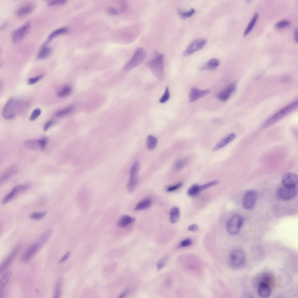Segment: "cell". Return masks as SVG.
Returning a JSON list of instances; mask_svg holds the SVG:
<instances>
[{"mask_svg": "<svg viewBox=\"0 0 298 298\" xmlns=\"http://www.w3.org/2000/svg\"><path fill=\"white\" fill-rule=\"evenodd\" d=\"M153 54L154 58L148 61L147 65L154 76L157 79L161 80L164 75V55L156 51Z\"/></svg>", "mask_w": 298, "mask_h": 298, "instance_id": "1", "label": "cell"}, {"mask_svg": "<svg viewBox=\"0 0 298 298\" xmlns=\"http://www.w3.org/2000/svg\"><path fill=\"white\" fill-rule=\"evenodd\" d=\"M22 106V103L19 100L14 98H10L7 102L3 109V117L7 120L14 118L21 111Z\"/></svg>", "mask_w": 298, "mask_h": 298, "instance_id": "2", "label": "cell"}, {"mask_svg": "<svg viewBox=\"0 0 298 298\" xmlns=\"http://www.w3.org/2000/svg\"><path fill=\"white\" fill-rule=\"evenodd\" d=\"M298 101H296L282 109L268 119L262 125V128H266L280 120L295 110L298 107Z\"/></svg>", "mask_w": 298, "mask_h": 298, "instance_id": "3", "label": "cell"}, {"mask_svg": "<svg viewBox=\"0 0 298 298\" xmlns=\"http://www.w3.org/2000/svg\"><path fill=\"white\" fill-rule=\"evenodd\" d=\"M246 258L245 253L243 250L239 248H234L229 252V265L233 268H240L244 264Z\"/></svg>", "mask_w": 298, "mask_h": 298, "instance_id": "4", "label": "cell"}, {"mask_svg": "<svg viewBox=\"0 0 298 298\" xmlns=\"http://www.w3.org/2000/svg\"><path fill=\"white\" fill-rule=\"evenodd\" d=\"M147 57V53L142 47L138 48L132 57L124 68L125 71H128L143 62Z\"/></svg>", "mask_w": 298, "mask_h": 298, "instance_id": "5", "label": "cell"}, {"mask_svg": "<svg viewBox=\"0 0 298 298\" xmlns=\"http://www.w3.org/2000/svg\"><path fill=\"white\" fill-rule=\"evenodd\" d=\"M244 219L239 214H234L228 221L226 228L228 232L232 235L237 234L240 231L242 224Z\"/></svg>", "mask_w": 298, "mask_h": 298, "instance_id": "6", "label": "cell"}, {"mask_svg": "<svg viewBox=\"0 0 298 298\" xmlns=\"http://www.w3.org/2000/svg\"><path fill=\"white\" fill-rule=\"evenodd\" d=\"M31 24L29 21L14 31L12 34V40L14 43L17 44L22 41L30 31Z\"/></svg>", "mask_w": 298, "mask_h": 298, "instance_id": "7", "label": "cell"}, {"mask_svg": "<svg viewBox=\"0 0 298 298\" xmlns=\"http://www.w3.org/2000/svg\"><path fill=\"white\" fill-rule=\"evenodd\" d=\"M297 193V189L296 187L289 188L283 186L278 189L276 195L278 198L280 200L288 201L295 198Z\"/></svg>", "mask_w": 298, "mask_h": 298, "instance_id": "8", "label": "cell"}, {"mask_svg": "<svg viewBox=\"0 0 298 298\" xmlns=\"http://www.w3.org/2000/svg\"><path fill=\"white\" fill-rule=\"evenodd\" d=\"M207 40L204 39L198 38L194 40L188 46L183 53L185 57L188 56L195 52L201 49L205 46Z\"/></svg>", "mask_w": 298, "mask_h": 298, "instance_id": "9", "label": "cell"}, {"mask_svg": "<svg viewBox=\"0 0 298 298\" xmlns=\"http://www.w3.org/2000/svg\"><path fill=\"white\" fill-rule=\"evenodd\" d=\"M257 193L253 190L247 191L244 196L243 205L244 207L247 210H251L254 207L257 198Z\"/></svg>", "mask_w": 298, "mask_h": 298, "instance_id": "10", "label": "cell"}, {"mask_svg": "<svg viewBox=\"0 0 298 298\" xmlns=\"http://www.w3.org/2000/svg\"><path fill=\"white\" fill-rule=\"evenodd\" d=\"M47 139L45 137L40 139L28 140L25 141L24 146L26 148L32 150H42L45 147Z\"/></svg>", "mask_w": 298, "mask_h": 298, "instance_id": "11", "label": "cell"}, {"mask_svg": "<svg viewBox=\"0 0 298 298\" xmlns=\"http://www.w3.org/2000/svg\"><path fill=\"white\" fill-rule=\"evenodd\" d=\"M281 181L283 186L289 188L296 187L298 182V177L295 173H289L282 177Z\"/></svg>", "mask_w": 298, "mask_h": 298, "instance_id": "12", "label": "cell"}, {"mask_svg": "<svg viewBox=\"0 0 298 298\" xmlns=\"http://www.w3.org/2000/svg\"><path fill=\"white\" fill-rule=\"evenodd\" d=\"M210 91L209 89L201 90L196 87L192 88L190 90L189 94V101L190 102L195 101L206 95L209 93Z\"/></svg>", "mask_w": 298, "mask_h": 298, "instance_id": "13", "label": "cell"}, {"mask_svg": "<svg viewBox=\"0 0 298 298\" xmlns=\"http://www.w3.org/2000/svg\"><path fill=\"white\" fill-rule=\"evenodd\" d=\"M236 84L233 83L226 87L217 94L218 98L222 101H225L229 97L231 93L236 89Z\"/></svg>", "mask_w": 298, "mask_h": 298, "instance_id": "14", "label": "cell"}, {"mask_svg": "<svg viewBox=\"0 0 298 298\" xmlns=\"http://www.w3.org/2000/svg\"><path fill=\"white\" fill-rule=\"evenodd\" d=\"M236 134L232 133L224 136L214 146L212 149L213 151H215L221 149L232 141L236 137Z\"/></svg>", "mask_w": 298, "mask_h": 298, "instance_id": "15", "label": "cell"}, {"mask_svg": "<svg viewBox=\"0 0 298 298\" xmlns=\"http://www.w3.org/2000/svg\"><path fill=\"white\" fill-rule=\"evenodd\" d=\"M19 249V246H17L15 248L5 259L0 265V274L6 269L13 260L17 255Z\"/></svg>", "mask_w": 298, "mask_h": 298, "instance_id": "16", "label": "cell"}, {"mask_svg": "<svg viewBox=\"0 0 298 298\" xmlns=\"http://www.w3.org/2000/svg\"><path fill=\"white\" fill-rule=\"evenodd\" d=\"M257 291L259 296L262 298L269 297L271 293L269 285L264 283H259Z\"/></svg>", "mask_w": 298, "mask_h": 298, "instance_id": "17", "label": "cell"}, {"mask_svg": "<svg viewBox=\"0 0 298 298\" xmlns=\"http://www.w3.org/2000/svg\"><path fill=\"white\" fill-rule=\"evenodd\" d=\"M34 8V6L33 4H26L20 7L16 10V15L19 17L25 16L32 12Z\"/></svg>", "mask_w": 298, "mask_h": 298, "instance_id": "18", "label": "cell"}, {"mask_svg": "<svg viewBox=\"0 0 298 298\" xmlns=\"http://www.w3.org/2000/svg\"><path fill=\"white\" fill-rule=\"evenodd\" d=\"M40 249L35 242L24 253L22 257V260L27 261L32 258Z\"/></svg>", "mask_w": 298, "mask_h": 298, "instance_id": "19", "label": "cell"}, {"mask_svg": "<svg viewBox=\"0 0 298 298\" xmlns=\"http://www.w3.org/2000/svg\"><path fill=\"white\" fill-rule=\"evenodd\" d=\"M52 233L51 229L46 230L42 233L38 239L35 242L38 248L40 249L46 243L48 240Z\"/></svg>", "mask_w": 298, "mask_h": 298, "instance_id": "20", "label": "cell"}, {"mask_svg": "<svg viewBox=\"0 0 298 298\" xmlns=\"http://www.w3.org/2000/svg\"><path fill=\"white\" fill-rule=\"evenodd\" d=\"M68 30L66 27H63L58 29L52 32L49 36L47 40L43 44L41 47L46 46L52 40L61 34L65 33Z\"/></svg>", "mask_w": 298, "mask_h": 298, "instance_id": "21", "label": "cell"}, {"mask_svg": "<svg viewBox=\"0 0 298 298\" xmlns=\"http://www.w3.org/2000/svg\"><path fill=\"white\" fill-rule=\"evenodd\" d=\"M152 201L150 197L142 199L136 205L134 208L135 210H143L149 207L151 205Z\"/></svg>", "mask_w": 298, "mask_h": 298, "instance_id": "22", "label": "cell"}, {"mask_svg": "<svg viewBox=\"0 0 298 298\" xmlns=\"http://www.w3.org/2000/svg\"><path fill=\"white\" fill-rule=\"evenodd\" d=\"M52 50L51 48L46 46L41 47L40 50L38 53L37 57L39 59H44L49 57L51 54Z\"/></svg>", "mask_w": 298, "mask_h": 298, "instance_id": "23", "label": "cell"}, {"mask_svg": "<svg viewBox=\"0 0 298 298\" xmlns=\"http://www.w3.org/2000/svg\"><path fill=\"white\" fill-rule=\"evenodd\" d=\"M220 63L219 60L216 58L210 59L200 69L201 70H212L216 69Z\"/></svg>", "mask_w": 298, "mask_h": 298, "instance_id": "24", "label": "cell"}, {"mask_svg": "<svg viewBox=\"0 0 298 298\" xmlns=\"http://www.w3.org/2000/svg\"><path fill=\"white\" fill-rule=\"evenodd\" d=\"M16 168L15 166H11L3 174L0 178L1 184L6 181L16 172Z\"/></svg>", "mask_w": 298, "mask_h": 298, "instance_id": "25", "label": "cell"}, {"mask_svg": "<svg viewBox=\"0 0 298 298\" xmlns=\"http://www.w3.org/2000/svg\"><path fill=\"white\" fill-rule=\"evenodd\" d=\"M135 220L134 218L128 215H124L122 216L119 220L117 222V225L120 227H124L134 222Z\"/></svg>", "mask_w": 298, "mask_h": 298, "instance_id": "26", "label": "cell"}, {"mask_svg": "<svg viewBox=\"0 0 298 298\" xmlns=\"http://www.w3.org/2000/svg\"><path fill=\"white\" fill-rule=\"evenodd\" d=\"M12 276V273L10 271H8L2 276L0 280V293L4 289L10 280Z\"/></svg>", "mask_w": 298, "mask_h": 298, "instance_id": "27", "label": "cell"}, {"mask_svg": "<svg viewBox=\"0 0 298 298\" xmlns=\"http://www.w3.org/2000/svg\"><path fill=\"white\" fill-rule=\"evenodd\" d=\"M20 189L19 185L14 187L11 191L7 194L3 198L2 201V204H5L10 201L18 192L22 191Z\"/></svg>", "mask_w": 298, "mask_h": 298, "instance_id": "28", "label": "cell"}, {"mask_svg": "<svg viewBox=\"0 0 298 298\" xmlns=\"http://www.w3.org/2000/svg\"><path fill=\"white\" fill-rule=\"evenodd\" d=\"M180 212L178 208L174 207L172 208L170 214V221L172 224L176 223L180 218Z\"/></svg>", "mask_w": 298, "mask_h": 298, "instance_id": "29", "label": "cell"}, {"mask_svg": "<svg viewBox=\"0 0 298 298\" xmlns=\"http://www.w3.org/2000/svg\"><path fill=\"white\" fill-rule=\"evenodd\" d=\"M157 142V139L151 135H148L147 139V146L150 150H152L156 147Z\"/></svg>", "mask_w": 298, "mask_h": 298, "instance_id": "30", "label": "cell"}, {"mask_svg": "<svg viewBox=\"0 0 298 298\" xmlns=\"http://www.w3.org/2000/svg\"><path fill=\"white\" fill-rule=\"evenodd\" d=\"M258 17V14L256 12L255 13L252 18L245 29L244 33V36H246L252 30L257 21Z\"/></svg>", "mask_w": 298, "mask_h": 298, "instance_id": "31", "label": "cell"}, {"mask_svg": "<svg viewBox=\"0 0 298 298\" xmlns=\"http://www.w3.org/2000/svg\"><path fill=\"white\" fill-rule=\"evenodd\" d=\"M187 160L186 158H181L174 163L173 166V169L175 171H177L181 169L186 165Z\"/></svg>", "mask_w": 298, "mask_h": 298, "instance_id": "32", "label": "cell"}, {"mask_svg": "<svg viewBox=\"0 0 298 298\" xmlns=\"http://www.w3.org/2000/svg\"><path fill=\"white\" fill-rule=\"evenodd\" d=\"M200 186L197 184L192 185L187 190V194L191 196H194L197 195L200 191Z\"/></svg>", "mask_w": 298, "mask_h": 298, "instance_id": "33", "label": "cell"}, {"mask_svg": "<svg viewBox=\"0 0 298 298\" xmlns=\"http://www.w3.org/2000/svg\"><path fill=\"white\" fill-rule=\"evenodd\" d=\"M71 87L68 86L63 87L58 92L57 96L59 97H63L69 95L71 92Z\"/></svg>", "mask_w": 298, "mask_h": 298, "instance_id": "34", "label": "cell"}, {"mask_svg": "<svg viewBox=\"0 0 298 298\" xmlns=\"http://www.w3.org/2000/svg\"><path fill=\"white\" fill-rule=\"evenodd\" d=\"M137 184V180L136 177L130 178L127 185V188L130 192H133L135 190Z\"/></svg>", "mask_w": 298, "mask_h": 298, "instance_id": "35", "label": "cell"}, {"mask_svg": "<svg viewBox=\"0 0 298 298\" xmlns=\"http://www.w3.org/2000/svg\"><path fill=\"white\" fill-rule=\"evenodd\" d=\"M73 107L70 106L61 109L57 111L55 113V116L57 117H62L65 116L71 113L73 110Z\"/></svg>", "mask_w": 298, "mask_h": 298, "instance_id": "36", "label": "cell"}, {"mask_svg": "<svg viewBox=\"0 0 298 298\" xmlns=\"http://www.w3.org/2000/svg\"><path fill=\"white\" fill-rule=\"evenodd\" d=\"M139 163L138 161L135 162L133 164L130 171V177H136L140 168Z\"/></svg>", "mask_w": 298, "mask_h": 298, "instance_id": "37", "label": "cell"}, {"mask_svg": "<svg viewBox=\"0 0 298 298\" xmlns=\"http://www.w3.org/2000/svg\"><path fill=\"white\" fill-rule=\"evenodd\" d=\"M195 9L192 8L190 10L187 12H184L179 10L178 11V14L181 18L184 19L191 17L195 13Z\"/></svg>", "mask_w": 298, "mask_h": 298, "instance_id": "38", "label": "cell"}, {"mask_svg": "<svg viewBox=\"0 0 298 298\" xmlns=\"http://www.w3.org/2000/svg\"><path fill=\"white\" fill-rule=\"evenodd\" d=\"M61 281L59 280L56 283L55 287L54 298L60 297L61 292Z\"/></svg>", "mask_w": 298, "mask_h": 298, "instance_id": "39", "label": "cell"}, {"mask_svg": "<svg viewBox=\"0 0 298 298\" xmlns=\"http://www.w3.org/2000/svg\"><path fill=\"white\" fill-rule=\"evenodd\" d=\"M46 214V212L41 213L34 212L31 214L30 218L36 220H40L44 217Z\"/></svg>", "mask_w": 298, "mask_h": 298, "instance_id": "40", "label": "cell"}, {"mask_svg": "<svg viewBox=\"0 0 298 298\" xmlns=\"http://www.w3.org/2000/svg\"><path fill=\"white\" fill-rule=\"evenodd\" d=\"M41 113V110L40 109L37 108L35 109L32 112L29 117V120L31 121L34 120L40 115Z\"/></svg>", "mask_w": 298, "mask_h": 298, "instance_id": "41", "label": "cell"}, {"mask_svg": "<svg viewBox=\"0 0 298 298\" xmlns=\"http://www.w3.org/2000/svg\"><path fill=\"white\" fill-rule=\"evenodd\" d=\"M170 97V93L168 88L167 87L166 88L164 93L161 98L159 102L163 103L166 102L169 99Z\"/></svg>", "mask_w": 298, "mask_h": 298, "instance_id": "42", "label": "cell"}, {"mask_svg": "<svg viewBox=\"0 0 298 298\" xmlns=\"http://www.w3.org/2000/svg\"><path fill=\"white\" fill-rule=\"evenodd\" d=\"M218 182L219 181L218 180H214L200 186V191L217 185L218 183Z\"/></svg>", "mask_w": 298, "mask_h": 298, "instance_id": "43", "label": "cell"}, {"mask_svg": "<svg viewBox=\"0 0 298 298\" xmlns=\"http://www.w3.org/2000/svg\"><path fill=\"white\" fill-rule=\"evenodd\" d=\"M168 260V257L165 256L161 259L158 262L157 265V268L158 270L163 268L166 265Z\"/></svg>", "mask_w": 298, "mask_h": 298, "instance_id": "44", "label": "cell"}, {"mask_svg": "<svg viewBox=\"0 0 298 298\" xmlns=\"http://www.w3.org/2000/svg\"><path fill=\"white\" fill-rule=\"evenodd\" d=\"M67 1L66 0H53L49 1L47 4L49 6L61 5L65 3Z\"/></svg>", "mask_w": 298, "mask_h": 298, "instance_id": "45", "label": "cell"}, {"mask_svg": "<svg viewBox=\"0 0 298 298\" xmlns=\"http://www.w3.org/2000/svg\"><path fill=\"white\" fill-rule=\"evenodd\" d=\"M290 24L288 21L283 20L276 23L275 25V26L276 28L281 29L288 26Z\"/></svg>", "mask_w": 298, "mask_h": 298, "instance_id": "46", "label": "cell"}, {"mask_svg": "<svg viewBox=\"0 0 298 298\" xmlns=\"http://www.w3.org/2000/svg\"><path fill=\"white\" fill-rule=\"evenodd\" d=\"M192 243V240L190 238H187L181 241L179 244V247H183L189 246Z\"/></svg>", "mask_w": 298, "mask_h": 298, "instance_id": "47", "label": "cell"}, {"mask_svg": "<svg viewBox=\"0 0 298 298\" xmlns=\"http://www.w3.org/2000/svg\"><path fill=\"white\" fill-rule=\"evenodd\" d=\"M42 77L43 75H40L36 77L31 78L28 79L27 83L29 85L34 84L38 82Z\"/></svg>", "mask_w": 298, "mask_h": 298, "instance_id": "48", "label": "cell"}, {"mask_svg": "<svg viewBox=\"0 0 298 298\" xmlns=\"http://www.w3.org/2000/svg\"><path fill=\"white\" fill-rule=\"evenodd\" d=\"M54 122L52 120H49L44 125L43 127V130L44 131H47L53 125Z\"/></svg>", "mask_w": 298, "mask_h": 298, "instance_id": "49", "label": "cell"}, {"mask_svg": "<svg viewBox=\"0 0 298 298\" xmlns=\"http://www.w3.org/2000/svg\"><path fill=\"white\" fill-rule=\"evenodd\" d=\"M182 185L181 183H179L175 185L168 187L166 190L168 192H171L181 187Z\"/></svg>", "mask_w": 298, "mask_h": 298, "instance_id": "50", "label": "cell"}, {"mask_svg": "<svg viewBox=\"0 0 298 298\" xmlns=\"http://www.w3.org/2000/svg\"><path fill=\"white\" fill-rule=\"evenodd\" d=\"M198 229V226L196 224H194L189 226L188 228V230L190 231L196 232Z\"/></svg>", "mask_w": 298, "mask_h": 298, "instance_id": "51", "label": "cell"}, {"mask_svg": "<svg viewBox=\"0 0 298 298\" xmlns=\"http://www.w3.org/2000/svg\"><path fill=\"white\" fill-rule=\"evenodd\" d=\"M107 13L111 15H116L118 14L117 11L114 8L110 7L108 8L107 9Z\"/></svg>", "mask_w": 298, "mask_h": 298, "instance_id": "52", "label": "cell"}, {"mask_svg": "<svg viewBox=\"0 0 298 298\" xmlns=\"http://www.w3.org/2000/svg\"><path fill=\"white\" fill-rule=\"evenodd\" d=\"M70 252L67 251L61 259L58 262L61 263L65 261L69 257L70 255Z\"/></svg>", "mask_w": 298, "mask_h": 298, "instance_id": "53", "label": "cell"}, {"mask_svg": "<svg viewBox=\"0 0 298 298\" xmlns=\"http://www.w3.org/2000/svg\"><path fill=\"white\" fill-rule=\"evenodd\" d=\"M295 40V41L297 42L298 41V32L297 30L295 29L294 31Z\"/></svg>", "mask_w": 298, "mask_h": 298, "instance_id": "54", "label": "cell"}, {"mask_svg": "<svg viewBox=\"0 0 298 298\" xmlns=\"http://www.w3.org/2000/svg\"><path fill=\"white\" fill-rule=\"evenodd\" d=\"M126 293H127V291H124V292H123V293H122V294H121V295H120V297H119V298H122V297H124V296H125V295H126Z\"/></svg>", "mask_w": 298, "mask_h": 298, "instance_id": "55", "label": "cell"}, {"mask_svg": "<svg viewBox=\"0 0 298 298\" xmlns=\"http://www.w3.org/2000/svg\"><path fill=\"white\" fill-rule=\"evenodd\" d=\"M6 25H7V24H6V23H5V24H3V25L2 26V27H1V29H4L5 28H6Z\"/></svg>", "mask_w": 298, "mask_h": 298, "instance_id": "56", "label": "cell"}]
</instances>
